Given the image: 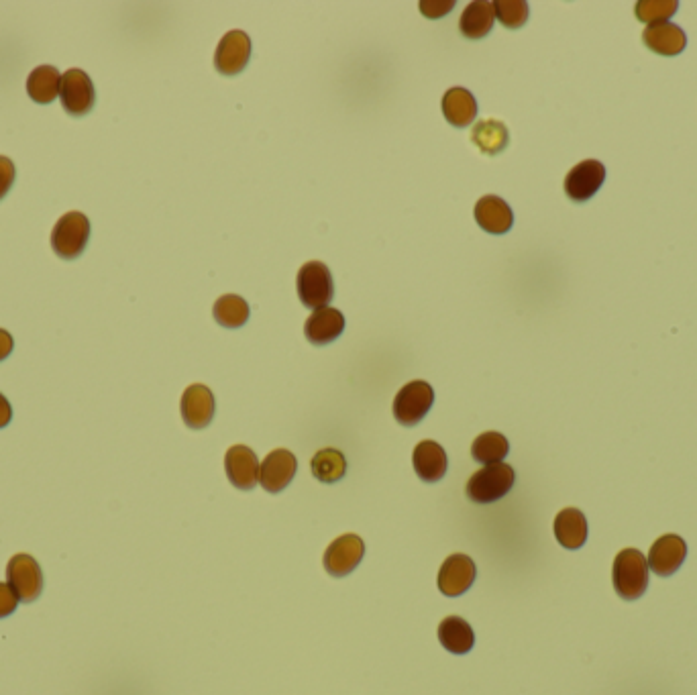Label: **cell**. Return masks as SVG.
Listing matches in <instances>:
<instances>
[{
	"label": "cell",
	"instance_id": "cell-3",
	"mask_svg": "<svg viewBox=\"0 0 697 695\" xmlns=\"http://www.w3.org/2000/svg\"><path fill=\"white\" fill-rule=\"evenodd\" d=\"M335 294L331 270L323 261H308L298 272V296L308 308H325Z\"/></svg>",
	"mask_w": 697,
	"mask_h": 695
},
{
	"label": "cell",
	"instance_id": "cell-14",
	"mask_svg": "<svg viewBox=\"0 0 697 695\" xmlns=\"http://www.w3.org/2000/svg\"><path fill=\"white\" fill-rule=\"evenodd\" d=\"M225 471H227V477L235 488L245 490V492L253 490L259 481L257 455L245 445H235L227 451Z\"/></svg>",
	"mask_w": 697,
	"mask_h": 695
},
{
	"label": "cell",
	"instance_id": "cell-20",
	"mask_svg": "<svg viewBox=\"0 0 697 695\" xmlns=\"http://www.w3.org/2000/svg\"><path fill=\"white\" fill-rule=\"evenodd\" d=\"M443 115L453 127H467L477 117V100L467 88H451L443 96Z\"/></svg>",
	"mask_w": 697,
	"mask_h": 695
},
{
	"label": "cell",
	"instance_id": "cell-17",
	"mask_svg": "<svg viewBox=\"0 0 697 695\" xmlns=\"http://www.w3.org/2000/svg\"><path fill=\"white\" fill-rule=\"evenodd\" d=\"M180 408H182V418L190 429L200 431L210 424L214 416V396L206 386L194 384L184 392Z\"/></svg>",
	"mask_w": 697,
	"mask_h": 695
},
{
	"label": "cell",
	"instance_id": "cell-31",
	"mask_svg": "<svg viewBox=\"0 0 697 695\" xmlns=\"http://www.w3.org/2000/svg\"><path fill=\"white\" fill-rule=\"evenodd\" d=\"M15 164L11 162L9 157L5 155H0V200H3L7 196V192L11 190L13 182H15Z\"/></svg>",
	"mask_w": 697,
	"mask_h": 695
},
{
	"label": "cell",
	"instance_id": "cell-34",
	"mask_svg": "<svg viewBox=\"0 0 697 695\" xmlns=\"http://www.w3.org/2000/svg\"><path fill=\"white\" fill-rule=\"evenodd\" d=\"M13 347H15L13 337L5 329H0V361H5L13 353Z\"/></svg>",
	"mask_w": 697,
	"mask_h": 695
},
{
	"label": "cell",
	"instance_id": "cell-7",
	"mask_svg": "<svg viewBox=\"0 0 697 695\" xmlns=\"http://www.w3.org/2000/svg\"><path fill=\"white\" fill-rule=\"evenodd\" d=\"M60 96L66 113L72 117L88 115L96 102V90L90 76L78 68H72L62 76Z\"/></svg>",
	"mask_w": 697,
	"mask_h": 695
},
{
	"label": "cell",
	"instance_id": "cell-26",
	"mask_svg": "<svg viewBox=\"0 0 697 695\" xmlns=\"http://www.w3.org/2000/svg\"><path fill=\"white\" fill-rule=\"evenodd\" d=\"M214 320L225 329H239L249 320V304L235 294H225L214 302Z\"/></svg>",
	"mask_w": 697,
	"mask_h": 695
},
{
	"label": "cell",
	"instance_id": "cell-16",
	"mask_svg": "<svg viewBox=\"0 0 697 695\" xmlns=\"http://www.w3.org/2000/svg\"><path fill=\"white\" fill-rule=\"evenodd\" d=\"M685 555H687L685 541L677 537V534H665V537H661L651 547L647 563L651 571H655L661 577H667V575H673L683 565Z\"/></svg>",
	"mask_w": 697,
	"mask_h": 695
},
{
	"label": "cell",
	"instance_id": "cell-18",
	"mask_svg": "<svg viewBox=\"0 0 697 695\" xmlns=\"http://www.w3.org/2000/svg\"><path fill=\"white\" fill-rule=\"evenodd\" d=\"M447 463L449 461H447L445 449L435 441L418 443L412 455V465L416 475L422 481H428V484H433V481H439L445 477Z\"/></svg>",
	"mask_w": 697,
	"mask_h": 695
},
{
	"label": "cell",
	"instance_id": "cell-24",
	"mask_svg": "<svg viewBox=\"0 0 697 695\" xmlns=\"http://www.w3.org/2000/svg\"><path fill=\"white\" fill-rule=\"evenodd\" d=\"M62 74L53 66H39L27 78V94L37 104H49L60 96Z\"/></svg>",
	"mask_w": 697,
	"mask_h": 695
},
{
	"label": "cell",
	"instance_id": "cell-33",
	"mask_svg": "<svg viewBox=\"0 0 697 695\" xmlns=\"http://www.w3.org/2000/svg\"><path fill=\"white\" fill-rule=\"evenodd\" d=\"M453 7H455L453 0H449V3H445V0H443V3H435V0H431V3H428V0H424V3H420V11H422V15L428 17V19H439V17L451 13Z\"/></svg>",
	"mask_w": 697,
	"mask_h": 695
},
{
	"label": "cell",
	"instance_id": "cell-12",
	"mask_svg": "<svg viewBox=\"0 0 697 695\" xmlns=\"http://www.w3.org/2000/svg\"><path fill=\"white\" fill-rule=\"evenodd\" d=\"M475 575V563L467 555H451L439 571V590L449 598H457L473 585Z\"/></svg>",
	"mask_w": 697,
	"mask_h": 695
},
{
	"label": "cell",
	"instance_id": "cell-22",
	"mask_svg": "<svg viewBox=\"0 0 697 695\" xmlns=\"http://www.w3.org/2000/svg\"><path fill=\"white\" fill-rule=\"evenodd\" d=\"M555 537L565 549H579L587 539V520L581 510L565 508L555 518Z\"/></svg>",
	"mask_w": 697,
	"mask_h": 695
},
{
	"label": "cell",
	"instance_id": "cell-19",
	"mask_svg": "<svg viewBox=\"0 0 697 695\" xmlns=\"http://www.w3.org/2000/svg\"><path fill=\"white\" fill-rule=\"evenodd\" d=\"M642 41L645 45L659 53V56H679V53L687 45V37L681 27L673 23H659V25H649L642 33Z\"/></svg>",
	"mask_w": 697,
	"mask_h": 695
},
{
	"label": "cell",
	"instance_id": "cell-28",
	"mask_svg": "<svg viewBox=\"0 0 697 695\" xmlns=\"http://www.w3.org/2000/svg\"><path fill=\"white\" fill-rule=\"evenodd\" d=\"M510 445L508 439L500 433H484L479 435L473 445H471V455L477 463L492 465V463H502L504 457L508 455Z\"/></svg>",
	"mask_w": 697,
	"mask_h": 695
},
{
	"label": "cell",
	"instance_id": "cell-25",
	"mask_svg": "<svg viewBox=\"0 0 697 695\" xmlns=\"http://www.w3.org/2000/svg\"><path fill=\"white\" fill-rule=\"evenodd\" d=\"M471 141L486 155H496L508 145V129L496 119L479 121L471 131Z\"/></svg>",
	"mask_w": 697,
	"mask_h": 695
},
{
	"label": "cell",
	"instance_id": "cell-9",
	"mask_svg": "<svg viewBox=\"0 0 697 695\" xmlns=\"http://www.w3.org/2000/svg\"><path fill=\"white\" fill-rule=\"evenodd\" d=\"M298 469L296 457L286 449H276L259 465V481L267 494H280L288 488Z\"/></svg>",
	"mask_w": 697,
	"mask_h": 695
},
{
	"label": "cell",
	"instance_id": "cell-1",
	"mask_svg": "<svg viewBox=\"0 0 697 695\" xmlns=\"http://www.w3.org/2000/svg\"><path fill=\"white\" fill-rule=\"evenodd\" d=\"M649 563L636 549H624L614 559V587L622 600H638L647 592Z\"/></svg>",
	"mask_w": 697,
	"mask_h": 695
},
{
	"label": "cell",
	"instance_id": "cell-23",
	"mask_svg": "<svg viewBox=\"0 0 697 695\" xmlns=\"http://www.w3.org/2000/svg\"><path fill=\"white\" fill-rule=\"evenodd\" d=\"M441 645L453 655H465L475 645L473 628L459 616H449L439 626Z\"/></svg>",
	"mask_w": 697,
	"mask_h": 695
},
{
	"label": "cell",
	"instance_id": "cell-27",
	"mask_svg": "<svg viewBox=\"0 0 697 695\" xmlns=\"http://www.w3.org/2000/svg\"><path fill=\"white\" fill-rule=\"evenodd\" d=\"M310 467H312V473L318 481H323V484H335V481H339L345 475L347 461H345V455L341 451L323 449L312 457Z\"/></svg>",
	"mask_w": 697,
	"mask_h": 695
},
{
	"label": "cell",
	"instance_id": "cell-11",
	"mask_svg": "<svg viewBox=\"0 0 697 695\" xmlns=\"http://www.w3.org/2000/svg\"><path fill=\"white\" fill-rule=\"evenodd\" d=\"M365 545L357 537V534H343L337 541H333L325 553V569L333 577H345L349 575L363 559Z\"/></svg>",
	"mask_w": 697,
	"mask_h": 695
},
{
	"label": "cell",
	"instance_id": "cell-30",
	"mask_svg": "<svg viewBox=\"0 0 697 695\" xmlns=\"http://www.w3.org/2000/svg\"><path fill=\"white\" fill-rule=\"evenodd\" d=\"M494 13L508 29H518L528 21V5L524 0H498L494 3Z\"/></svg>",
	"mask_w": 697,
	"mask_h": 695
},
{
	"label": "cell",
	"instance_id": "cell-15",
	"mask_svg": "<svg viewBox=\"0 0 697 695\" xmlns=\"http://www.w3.org/2000/svg\"><path fill=\"white\" fill-rule=\"evenodd\" d=\"M475 221L486 233L504 235L512 229V208L500 196H484L475 204Z\"/></svg>",
	"mask_w": 697,
	"mask_h": 695
},
{
	"label": "cell",
	"instance_id": "cell-6",
	"mask_svg": "<svg viewBox=\"0 0 697 695\" xmlns=\"http://www.w3.org/2000/svg\"><path fill=\"white\" fill-rule=\"evenodd\" d=\"M7 579L19 602H35L43 590V573L31 555H15L7 565Z\"/></svg>",
	"mask_w": 697,
	"mask_h": 695
},
{
	"label": "cell",
	"instance_id": "cell-5",
	"mask_svg": "<svg viewBox=\"0 0 697 695\" xmlns=\"http://www.w3.org/2000/svg\"><path fill=\"white\" fill-rule=\"evenodd\" d=\"M435 402V392L431 384L426 382H410L406 384L396 400H394V416L404 426L418 424L428 412H431Z\"/></svg>",
	"mask_w": 697,
	"mask_h": 695
},
{
	"label": "cell",
	"instance_id": "cell-2",
	"mask_svg": "<svg viewBox=\"0 0 697 695\" xmlns=\"http://www.w3.org/2000/svg\"><path fill=\"white\" fill-rule=\"evenodd\" d=\"M514 479V469L508 463H492L469 477L465 492L475 504H492L512 490Z\"/></svg>",
	"mask_w": 697,
	"mask_h": 695
},
{
	"label": "cell",
	"instance_id": "cell-21",
	"mask_svg": "<svg viewBox=\"0 0 697 695\" xmlns=\"http://www.w3.org/2000/svg\"><path fill=\"white\" fill-rule=\"evenodd\" d=\"M496 21L494 3H486V0H475V3L467 5V9L461 15L459 29L467 39H481L486 37Z\"/></svg>",
	"mask_w": 697,
	"mask_h": 695
},
{
	"label": "cell",
	"instance_id": "cell-8",
	"mask_svg": "<svg viewBox=\"0 0 697 695\" xmlns=\"http://www.w3.org/2000/svg\"><path fill=\"white\" fill-rule=\"evenodd\" d=\"M251 58V39L245 31H229L214 53V68L223 76H237Z\"/></svg>",
	"mask_w": 697,
	"mask_h": 695
},
{
	"label": "cell",
	"instance_id": "cell-4",
	"mask_svg": "<svg viewBox=\"0 0 697 695\" xmlns=\"http://www.w3.org/2000/svg\"><path fill=\"white\" fill-rule=\"evenodd\" d=\"M90 239V221L82 212H68L51 231V247L62 259L78 257Z\"/></svg>",
	"mask_w": 697,
	"mask_h": 695
},
{
	"label": "cell",
	"instance_id": "cell-10",
	"mask_svg": "<svg viewBox=\"0 0 697 695\" xmlns=\"http://www.w3.org/2000/svg\"><path fill=\"white\" fill-rule=\"evenodd\" d=\"M606 180V168L596 162V159H587V162L577 164L565 178V194L573 202H587L594 198L598 190L602 188Z\"/></svg>",
	"mask_w": 697,
	"mask_h": 695
},
{
	"label": "cell",
	"instance_id": "cell-29",
	"mask_svg": "<svg viewBox=\"0 0 697 695\" xmlns=\"http://www.w3.org/2000/svg\"><path fill=\"white\" fill-rule=\"evenodd\" d=\"M679 5L675 0H640L634 7V13L638 21L649 23V25H659V23H669V19L677 13Z\"/></svg>",
	"mask_w": 697,
	"mask_h": 695
},
{
	"label": "cell",
	"instance_id": "cell-32",
	"mask_svg": "<svg viewBox=\"0 0 697 695\" xmlns=\"http://www.w3.org/2000/svg\"><path fill=\"white\" fill-rule=\"evenodd\" d=\"M19 606L17 594L11 590L9 583H0V618L11 616Z\"/></svg>",
	"mask_w": 697,
	"mask_h": 695
},
{
	"label": "cell",
	"instance_id": "cell-35",
	"mask_svg": "<svg viewBox=\"0 0 697 695\" xmlns=\"http://www.w3.org/2000/svg\"><path fill=\"white\" fill-rule=\"evenodd\" d=\"M11 418H13V408L9 400L0 394V429H5V426L11 422Z\"/></svg>",
	"mask_w": 697,
	"mask_h": 695
},
{
	"label": "cell",
	"instance_id": "cell-13",
	"mask_svg": "<svg viewBox=\"0 0 697 695\" xmlns=\"http://www.w3.org/2000/svg\"><path fill=\"white\" fill-rule=\"evenodd\" d=\"M343 329H345L343 312L337 308L325 306V308L314 310L308 316L306 325H304V335L312 345L323 347V345H329L335 339H339Z\"/></svg>",
	"mask_w": 697,
	"mask_h": 695
}]
</instances>
